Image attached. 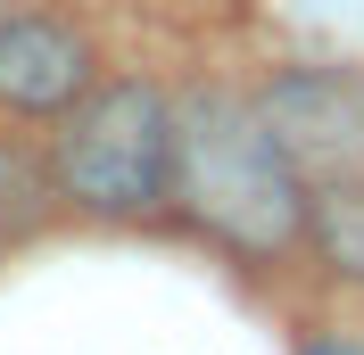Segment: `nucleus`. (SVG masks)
<instances>
[{
    "label": "nucleus",
    "mask_w": 364,
    "mask_h": 355,
    "mask_svg": "<svg viewBox=\"0 0 364 355\" xmlns=\"http://www.w3.org/2000/svg\"><path fill=\"white\" fill-rule=\"evenodd\" d=\"M174 215L249 273H282L306 256V182L273 149L249 91H174Z\"/></svg>",
    "instance_id": "obj_1"
},
{
    "label": "nucleus",
    "mask_w": 364,
    "mask_h": 355,
    "mask_svg": "<svg viewBox=\"0 0 364 355\" xmlns=\"http://www.w3.org/2000/svg\"><path fill=\"white\" fill-rule=\"evenodd\" d=\"M50 174L83 223H158L174 207V91L149 75H108L58 116Z\"/></svg>",
    "instance_id": "obj_2"
},
{
    "label": "nucleus",
    "mask_w": 364,
    "mask_h": 355,
    "mask_svg": "<svg viewBox=\"0 0 364 355\" xmlns=\"http://www.w3.org/2000/svg\"><path fill=\"white\" fill-rule=\"evenodd\" d=\"M249 99L298 182L364 174V67H273Z\"/></svg>",
    "instance_id": "obj_3"
},
{
    "label": "nucleus",
    "mask_w": 364,
    "mask_h": 355,
    "mask_svg": "<svg viewBox=\"0 0 364 355\" xmlns=\"http://www.w3.org/2000/svg\"><path fill=\"white\" fill-rule=\"evenodd\" d=\"M100 75V42L58 9H0V116H33L58 124L67 108H83Z\"/></svg>",
    "instance_id": "obj_4"
},
{
    "label": "nucleus",
    "mask_w": 364,
    "mask_h": 355,
    "mask_svg": "<svg viewBox=\"0 0 364 355\" xmlns=\"http://www.w3.org/2000/svg\"><path fill=\"white\" fill-rule=\"evenodd\" d=\"M306 256L323 265V281L364 289V174L306 182Z\"/></svg>",
    "instance_id": "obj_5"
},
{
    "label": "nucleus",
    "mask_w": 364,
    "mask_h": 355,
    "mask_svg": "<svg viewBox=\"0 0 364 355\" xmlns=\"http://www.w3.org/2000/svg\"><path fill=\"white\" fill-rule=\"evenodd\" d=\"M58 174H50V149H33V141L0 133V256L25 240H42L50 223H58Z\"/></svg>",
    "instance_id": "obj_6"
}]
</instances>
